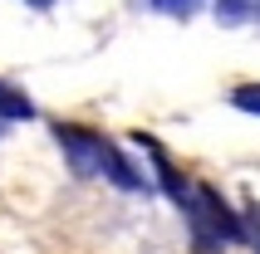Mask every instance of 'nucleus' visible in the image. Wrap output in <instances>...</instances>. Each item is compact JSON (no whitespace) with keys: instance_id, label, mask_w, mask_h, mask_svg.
Instances as JSON below:
<instances>
[{"instance_id":"f257e3e1","label":"nucleus","mask_w":260,"mask_h":254,"mask_svg":"<svg viewBox=\"0 0 260 254\" xmlns=\"http://www.w3.org/2000/svg\"><path fill=\"white\" fill-rule=\"evenodd\" d=\"M54 142L64 147V156H69V166L79 171V176H108V181L123 186V191H147L143 171L133 166L108 137H99V132H88V127H79V122H59Z\"/></svg>"},{"instance_id":"f03ea898","label":"nucleus","mask_w":260,"mask_h":254,"mask_svg":"<svg viewBox=\"0 0 260 254\" xmlns=\"http://www.w3.org/2000/svg\"><path fill=\"white\" fill-rule=\"evenodd\" d=\"M182 210H187V225H191V235H197V244H202L206 254L221 249V244L246 240V225L226 210V200H221L211 186H191V196L182 200Z\"/></svg>"},{"instance_id":"7ed1b4c3","label":"nucleus","mask_w":260,"mask_h":254,"mask_svg":"<svg viewBox=\"0 0 260 254\" xmlns=\"http://www.w3.org/2000/svg\"><path fill=\"white\" fill-rule=\"evenodd\" d=\"M0 117H10V122H29V117H35V103L15 83H5V78H0Z\"/></svg>"},{"instance_id":"20e7f679","label":"nucleus","mask_w":260,"mask_h":254,"mask_svg":"<svg viewBox=\"0 0 260 254\" xmlns=\"http://www.w3.org/2000/svg\"><path fill=\"white\" fill-rule=\"evenodd\" d=\"M231 103L241 108V113H255L260 117V83H236L231 88Z\"/></svg>"},{"instance_id":"39448f33","label":"nucleus","mask_w":260,"mask_h":254,"mask_svg":"<svg viewBox=\"0 0 260 254\" xmlns=\"http://www.w3.org/2000/svg\"><path fill=\"white\" fill-rule=\"evenodd\" d=\"M202 5V0H152V10H162V15H191Z\"/></svg>"},{"instance_id":"423d86ee","label":"nucleus","mask_w":260,"mask_h":254,"mask_svg":"<svg viewBox=\"0 0 260 254\" xmlns=\"http://www.w3.org/2000/svg\"><path fill=\"white\" fill-rule=\"evenodd\" d=\"M246 244L260 254V220H246Z\"/></svg>"},{"instance_id":"0eeeda50","label":"nucleus","mask_w":260,"mask_h":254,"mask_svg":"<svg viewBox=\"0 0 260 254\" xmlns=\"http://www.w3.org/2000/svg\"><path fill=\"white\" fill-rule=\"evenodd\" d=\"M35 5H49V0H35Z\"/></svg>"}]
</instances>
